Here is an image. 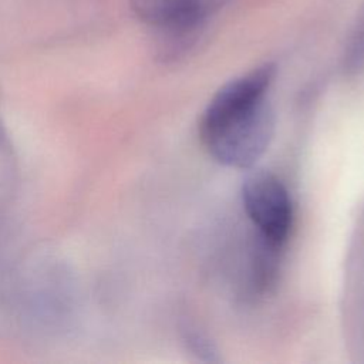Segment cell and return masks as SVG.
I'll list each match as a JSON object with an SVG mask.
<instances>
[{
    "mask_svg": "<svg viewBox=\"0 0 364 364\" xmlns=\"http://www.w3.org/2000/svg\"><path fill=\"white\" fill-rule=\"evenodd\" d=\"M243 208L259 235L284 245L291 228L293 208L286 186L273 173L255 171L242 186Z\"/></svg>",
    "mask_w": 364,
    "mask_h": 364,
    "instance_id": "3",
    "label": "cell"
},
{
    "mask_svg": "<svg viewBox=\"0 0 364 364\" xmlns=\"http://www.w3.org/2000/svg\"><path fill=\"white\" fill-rule=\"evenodd\" d=\"M276 129L274 111L264 98L243 108L203 117L199 135L208 152L222 165L249 169L267 151Z\"/></svg>",
    "mask_w": 364,
    "mask_h": 364,
    "instance_id": "1",
    "label": "cell"
},
{
    "mask_svg": "<svg viewBox=\"0 0 364 364\" xmlns=\"http://www.w3.org/2000/svg\"><path fill=\"white\" fill-rule=\"evenodd\" d=\"M188 343H189V346L192 347V350H193L198 355L206 357V360H209V361H215V360H216L213 346L210 344L209 340L203 338L200 334H191V336L188 337Z\"/></svg>",
    "mask_w": 364,
    "mask_h": 364,
    "instance_id": "6",
    "label": "cell"
},
{
    "mask_svg": "<svg viewBox=\"0 0 364 364\" xmlns=\"http://www.w3.org/2000/svg\"><path fill=\"white\" fill-rule=\"evenodd\" d=\"M282 249L283 245L259 235L252 267V286L257 293H266L274 286L280 270Z\"/></svg>",
    "mask_w": 364,
    "mask_h": 364,
    "instance_id": "4",
    "label": "cell"
},
{
    "mask_svg": "<svg viewBox=\"0 0 364 364\" xmlns=\"http://www.w3.org/2000/svg\"><path fill=\"white\" fill-rule=\"evenodd\" d=\"M134 14L161 30L172 51L189 44L209 17L230 0H128Z\"/></svg>",
    "mask_w": 364,
    "mask_h": 364,
    "instance_id": "2",
    "label": "cell"
},
{
    "mask_svg": "<svg viewBox=\"0 0 364 364\" xmlns=\"http://www.w3.org/2000/svg\"><path fill=\"white\" fill-rule=\"evenodd\" d=\"M364 65V6L350 37L346 50V67L348 70H360Z\"/></svg>",
    "mask_w": 364,
    "mask_h": 364,
    "instance_id": "5",
    "label": "cell"
}]
</instances>
